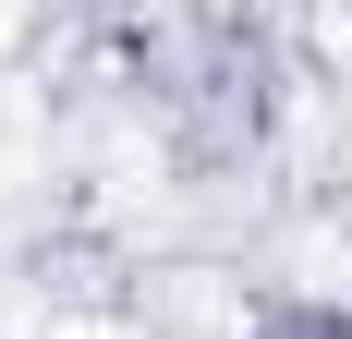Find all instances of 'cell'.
<instances>
[{"label": "cell", "instance_id": "obj_1", "mask_svg": "<svg viewBox=\"0 0 352 339\" xmlns=\"http://www.w3.org/2000/svg\"><path fill=\"white\" fill-rule=\"evenodd\" d=\"M255 339H352V303H280Z\"/></svg>", "mask_w": 352, "mask_h": 339}]
</instances>
